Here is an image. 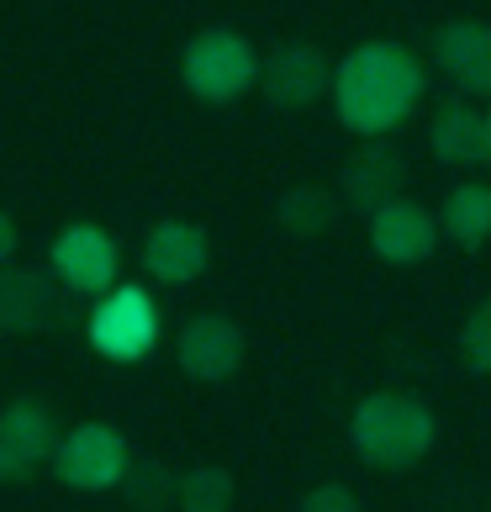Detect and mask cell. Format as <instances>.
<instances>
[{
    "instance_id": "obj_18",
    "label": "cell",
    "mask_w": 491,
    "mask_h": 512,
    "mask_svg": "<svg viewBox=\"0 0 491 512\" xmlns=\"http://www.w3.org/2000/svg\"><path fill=\"white\" fill-rule=\"evenodd\" d=\"M122 497L132 512H169L180 507V476H169L159 460H138L122 481Z\"/></svg>"
},
{
    "instance_id": "obj_2",
    "label": "cell",
    "mask_w": 491,
    "mask_h": 512,
    "mask_svg": "<svg viewBox=\"0 0 491 512\" xmlns=\"http://www.w3.org/2000/svg\"><path fill=\"white\" fill-rule=\"evenodd\" d=\"M433 412L407 391H370L360 407L349 417V439H354V454L375 470H407L418 465L423 454L433 449Z\"/></svg>"
},
{
    "instance_id": "obj_20",
    "label": "cell",
    "mask_w": 491,
    "mask_h": 512,
    "mask_svg": "<svg viewBox=\"0 0 491 512\" xmlns=\"http://www.w3.org/2000/svg\"><path fill=\"white\" fill-rule=\"evenodd\" d=\"M460 359L476 375H491V296L465 317V328H460Z\"/></svg>"
},
{
    "instance_id": "obj_23",
    "label": "cell",
    "mask_w": 491,
    "mask_h": 512,
    "mask_svg": "<svg viewBox=\"0 0 491 512\" xmlns=\"http://www.w3.org/2000/svg\"><path fill=\"white\" fill-rule=\"evenodd\" d=\"M486 143H491V111H486Z\"/></svg>"
},
{
    "instance_id": "obj_21",
    "label": "cell",
    "mask_w": 491,
    "mask_h": 512,
    "mask_svg": "<svg viewBox=\"0 0 491 512\" xmlns=\"http://www.w3.org/2000/svg\"><path fill=\"white\" fill-rule=\"evenodd\" d=\"M296 512H360V497H354L349 486H338V481H323L296 502Z\"/></svg>"
},
{
    "instance_id": "obj_11",
    "label": "cell",
    "mask_w": 491,
    "mask_h": 512,
    "mask_svg": "<svg viewBox=\"0 0 491 512\" xmlns=\"http://www.w3.org/2000/svg\"><path fill=\"white\" fill-rule=\"evenodd\" d=\"M433 64L470 96H491V22H444L433 32Z\"/></svg>"
},
{
    "instance_id": "obj_7",
    "label": "cell",
    "mask_w": 491,
    "mask_h": 512,
    "mask_svg": "<svg viewBox=\"0 0 491 512\" xmlns=\"http://www.w3.org/2000/svg\"><path fill=\"white\" fill-rule=\"evenodd\" d=\"M64 433L53 428V412L43 402H11L0 412V486H16L27 481L43 460H53V449H59Z\"/></svg>"
},
{
    "instance_id": "obj_6",
    "label": "cell",
    "mask_w": 491,
    "mask_h": 512,
    "mask_svg": "<svg viewBox=\"0 0 491 512\" xmlns=\"http://www.w3.org/2000/svg\"><path fill=\"white\" fill-rule=\"evenodd\" d=\"M48 264H53V275H59L69 291L106 296V291H117L122 254H117V243H111L106 227H96V222H69L64 233L53 238Z\"/></svg>"
},
{
    "instance_id": "obj_17",
    "label": "cell",
    "mask_w": 491,
    "mask_h": 512,
    "mask_svg": "<svg viewBox=\"0 0 491 512\" xmlns=\"http://www.w3.org/2000/svg\"><path fill=\"white\" fill-rule=\"evenodd\" d=\"M439 227L460 249H481L491 238V185H455L439 212Z\"/></svg>"
},
{
    "instance_id": "obj_5",
    "label": "cell",
    "mask_w": 491,
    "mask_h": 512,
    "mask_svg": "<svg viewBox=\"0 0 491 512\" xmlns=\"http://www.w3.org/2000/svg\"><path fill=\"white\" fill-rule=\"evenodd\" d=\"M154 338H159V307H154V296L138 291V286L106 291L101 307L90 312V344L106 359H117V365L143 359L154 349Z\"/></svg>"
},
{
    "instance_id": "obj_9",
    "label": "cell",
    "mask_w": 491,
    "mask_h": 512,
    "mask_svg": "<svg viewBox=\"0 0 491 512\" xmlns=\"http://www.w3.org/2000/svg\"><path fill=\"white\" fill-rule=\"evenodd\" d=\"M259 85H264V96H270V106L307 111L323 90H333V69L312 43H280L270 59H264Z\"/></svg>"
},
{
    "instance_id": "obj_1",
    "label": "cell",
    "mask_w": 491,
    "mask_h": 512,
    "mask_svg": "<svg viewBox=\"0 0 491 512\" xmlns=\"http://www.w3.org/2000/svg\"><path fill=\"white\" fill-rule=\"evenodd\" d=\"M423 59L402 43H360L333 69V111L360 138H386L423 101Z\"/></svg>"
},
{
    "instance_id": "obj_4",
    "label": "cell",
    "mask_w": 491,
    "mask_h": 512,
    "mask_svg": "<svg viewBox=\"0 0 491 512\" xmlns=\"http://www.w3.org/2000/svg\"><path fill=\"white\" fill-rule=\"evenodd\" d=\"M127 470H132L127 439L111 423H80L53 449V476L74 491H111L127 481Z\"/></svg>"
},
{
    "instance_id": "obj_13",
    "label": "cell",
    "mask_w": 491,
    "mask_h": 512,
    "mask_svg": "<svg viewBox=\"0 0 491 512\" xmlns=\"http://www.w3.org/2000/svg\"><path fill=\"white\" fill-rule=\"evenodd\" d=\"M444 227L433 222L418 201H391L370 217V249L386 264H423L433 249H439Z\"/></svg>"
},
{
    "instance_id": "obj_19",
    "label": "cell",
    "mask_w": 491,
    "mask_h": 512,
    "mask_svg": "<svg viewBox=\"0 0 491 512\" xmlns=\"http://www.w3.org/2000/svg\"><path fill=\"white\" fill-rule=\"evenodd\" d=\"M238 481L222 465H196L180 476V512H233Z\"/></svg>"
},
{
    "instance_id": "obj_16",
    "label": "cell",
    "mask_w": 491,
    "mask_h": 512,
    "mask_svg": "<svg viewBox=\"0 0 491 512\" xmlns=\"http://www.w3.org/2000/svg\"><path fill=\"white\" fill-rule=\"evenodd\" d=\"M338 212H344V196L323 191V185H291V191L280 196V227H286L291 238H323L338 222Z\"/></svg>"
},
{
    "instance_id": "obj_12",
    "label": "cell",
    "mask_w": 491,
    "mask_h": 512,
    "mask_svg": "<svg viewBox=\"0 0 491 512\" xmlns=\"http://www.w3.org/2000/svg\"><path fill=\"white\" fill-rule=\"evenodd\" d=\"M206 264H212V243H206V233L196 222L169 217L143 243V270L154 280H164V286H191V280L206 275Z\"/></svg>"
},
{
    "instance_id": "obj_10",
    "label": "cell",
    "mask_w": 491,
    "mask_h": 512,
    "mask_svg": "<svg viewBox=\"0 0 491 512\" xmlns=\"http://www.w3.org/2000/svg\"><path fill=\"white\" fill-rule=\"evenodd\" d=\"M402 180H407V164H402V154H396L391 143L370 138V143L360 148V154H354V159L344 164V175H338V196H344L349 212H365V217H375L381 206L402 201V196H396V191H402Z\"/></svg>"
},
{
    "instance_id": "obj_3",
    "label": "cell",
    "mask_w": 491,
    "mask_h": 512,
    "mask_svg": "<svg viewBox=\"0 0 491 512\" xmlns=\"http://www.w3.org/2000/svg\"><path fill=\"white\" fill-rule=\"evenodd\" d=\"M259 53H254V43L243 32H233V27H206V32H196L191 43H185V53H180V80H185V90H191L196 101H212V106H222V101H238L243 90H254L259 85Z\"/></svg>"
},
{
    "instance_id": "obj_8",
    "label": "cell",
    "mask_w": 491,
    "mask_h": 512,
    "mask_svg": "<svg viewBox=\"0 0 491 512\" xmlns=\"http://www.w3.org/2000/svg\"><path fill=\"white\" fill-rule=\"evenodd\" d=\"M175 359H180V370L191 375V381H206V386L228 381V375H238V365H243V328L222 312H196L180 328Z\"/></svg>"
},
{
    "instance_id": "obj_14",
    "label": "cell",
    "mask_w": 491,
    "mask_h": 512,
    "mask_svg": "<svg viewBox=\"0 0 491 512\" xmlns=\"http://www.w3.org/2000/svg\"><path fill=\"white\" fill-rule=\"evenodd\" d=\"M59 291L43 270H0V328L6 333H43L59 322Z\"/></svg>"
},
{
    "instance_id": "obj_22",
    "label": "cell",
    "mask_w": 491,
    "mask_h": 512,
    "mask_svg": "<svg viewBox=\"0 0 491 512\" xmlns=\"http://www.w3.org/2000/svg\"><path fill=\"white\" fill-rule=\"evenodd\" d=\"M11 254H16V222L11 212H0V264H11Z\"/></svg>"
},
{
    "instance_id": "obj_15",
    "label": "cell",
    "mask_w": 491,
    "mask_h": 512,
    "mask_svg": "<svg viewBox=\"0 0 491 512\" xmlns=\"http://www.w3.org/2000/svg\"><path fill=\"white\" fill-rule=\"evenodd\" d=\"M428 143H433V154H439L444 164H455V169L491 159V143H486V111L465 106V101H444L439 111H433Z\"/></svg>"
}]
</instances>
